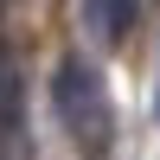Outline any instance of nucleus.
I'll list each match as a JSON object with an SVG mask.
<instances>
[{
  "mask_svg": "<svg viewBox=\"0 0 160 160\" xmlns=\"http://www.w3.org/2000/svg\"><path fill=\"white\" fill-rule=\"evenodd\" d=\"M51 109H58V122L71 128V141H77L90 160L109 154V141H115V115H109V96H102L96 71H90L83 58H64L58 71H51Z\"/></svg>",
  "mask_w": 160,
  "mask_h": 160,
  "instance_id": "f257e3e1",
  "label": "nucleus"
},
{
  "mask_svg": "<svg viewBox=\"0 0 160 160\" xmlns=\"http://www.w3.org/2000/svg\"><path fill=\"white\" fill-rule=\"evenodd\" d=\"M90 7V26H96L102 38H122L128 26H135V0H83Z\"/></svg>",
  "mask_w": 160,
  "mask_h": 160,
  "instance_id": "f03ea898",
  "label": "nucleus"
},
{
  "mask_svg": "<svg viewBox=\"0 0 160 160\" xmlns=\"http://www.w3.org/2000/svg\"><path fill=\"white\" fill-rule=\"evenodd\" d=\"M0 122H19V77H13V64H7V51H0Z\"/></svg>",
  "mask_w": 160,
  "mask_h": 160,
  "instance_id": "7ed1b4c3",
  "label": "nucleus"
}]
</instances>
